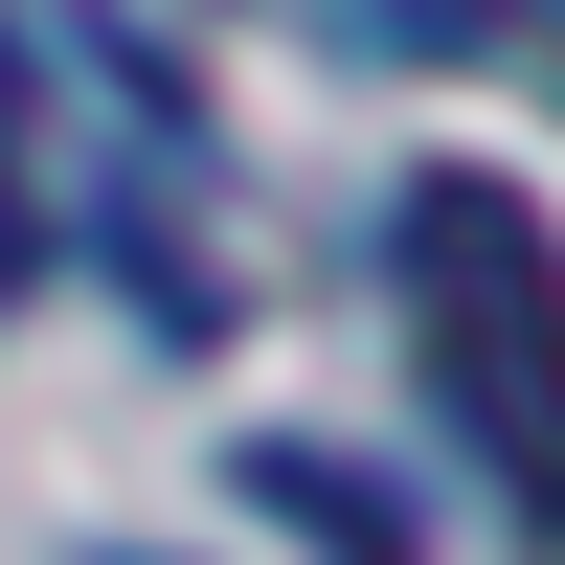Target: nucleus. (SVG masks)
<instances>
[{
    "instance_id": "1",
    "label": "nucleus",
    "mask_w": 565,
    "mask_h": 565,
    "mask_svg": "<svg viewBox=\"0 0 565 565\" xmlns=\"http://www.w3.org/2000/svg\"><path fill=\"white\" fill-rule=\"evenodd\" d=\"M385 271H407V340H430V407L476 430V476L521 521H565V249H543V204L430 159L385 204Z\"/></svg>"
},
{
    "instance_id": "3",
    "label": "nucleus",
    "mask_w": 565,
    "mask_h": 565,
    "mask_svg": "<svg viewBox=\"0 0 565 565\" xmlns=\"http://www.w3.org/2000/svg\"><path fill=\"white\" fill-rule=\"evenodd\" d=\"M385 45H498V0H362Z\"/></svg>"
},
{
    "instance_id": "4",
    "label": "nucleus",
    "mask_w": 565,
    "mask_h": 565,
    "mask_svg": "<svg viewBox=\"0 0 565 565\" xmlns=\"http://www.w3.org/2000/svg\"><path fill=\"white\" fill-rule=\"evenodd\" d=\"M23 271H45V204H23V159H0V295H23Z\"/></svg>"
},
{
    "instance_id": "2",
    "label": "nucleus",
    "mask_w": 565,
    "mask_h": 565,
    "mask_svg": "<svg viewBox=\"0 0 565 565\" xmlns=\"http://www.w3.org/2000/svg\"><path fill=\"white\" fill-rule=\"evenodd\" d=\"M249 498H271V521H317L340 565H407V498H385V476H340V452H295V430H249Z\"/></svg>"
}]
</instances>
